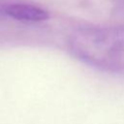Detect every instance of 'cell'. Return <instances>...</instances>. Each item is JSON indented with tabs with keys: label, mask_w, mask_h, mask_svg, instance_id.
<instances>
[{
	"label": "cell",
	"mask_w": 124,
	"mask_h": 124,
	"mask_svg": "<svg viewBox=\"0 0 124 124\" xmlns=\"http://www.w3.org/2000/svg\"><path fill=\"white\" fill-rule=\"evenodd\" d=\"M70 53L82 63L113 75H124V25L86 26L73 31Z\"/></svg>",
	"instance_id": "cell-1"
},
{
	"label": "cell",
	"mask_w": 124,
	"mask_h": 124,
	"mask_svg": "<svg viewBox=\"0 0 124 124\" xmlns=\"http://www.w3.org/2000/svg\"><path fill=\"white\" fill-rule=\"evenodd\" d=\"M5 13L12 18L24 22H41L49 17L47 11L32 4L16 3L7 6Z\"/></svg>",
	"instance_id": "cell-2"
}]
</instances>
